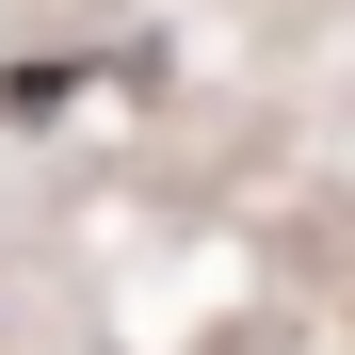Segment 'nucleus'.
Segmentation results:
<instances>
[]
</instances>
